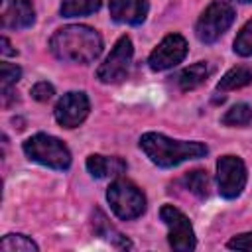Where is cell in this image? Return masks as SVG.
Instances as JSON below:
<instances>
[{
	"instance_id": "obj_1",
	"label": "cell",
	"mask_w": 252,
	"mask_h": 252,
	"mask_svg": "<svg viewBox=\"0 0 252 252\" xmlns=\"http://www.w3.org/2000/svg\"><path fill=\"white\" fill-rule=\"evenodd\" d=\"M49 49L61 61L87 65L100 55L102 39L96 30L75 24L57 30L49 39Z\"/></svg>"
},
{
	"instance_id": "obj_2",
	"label": "cell",
	"mask_w": 252,
	"mask_h": 252,
	"mask_svg": "<svg viewBox=\"0 0 252 252\" xmlns=\"http://www.w3.org/2000/svg\"><path fill=\"white\" fill-rule=\"evenodd\" d=\"M140 148L150 161L159 167H175L187 159L205 158L209 152V148L201 142L173 140L159 132H146L140 138Z\"/></svg>"
},
{
	"instance_id": "obj_3",
	"label": "cell",
	"mask_w": 252,
	"mask_h": 252,
	"mask_svg": "<svg viewBox=\"0 0 252 252\" xmlns=\"http://www.w3.org/2000/svg\"><path fill=\"white\" fill-rule=\"evenodd\" d=\"M24 154L45 167L51 169H67L71 165V152L69 148L55 136L49 134H35L24 142Z\"/></svg>"
},
{
	"instance_id": "obj_4",
	"label": "cell",
	"mask_w": 252,
	"mask_h": 252,
	"mask_svg": "<svg viewBox=\"0 0 252 252\" xmlns=\"http://www.w3.org/2000/svg\"><path fill=\"white\" fill-rule=\"evenodd\" d=\"M106 201L112 213L122 220L138 219L146 211V197L144 193L128 179H116L110 183L106 191Z\"/></svg>"
},
{
	"instance_id": "obj_5",
	"label": "cell",
	"mask_w": 252,
	"mask_h": 252,
	"mask_svg": "<svg viewBox=\"0 0 252 252\" xmlns=\"http://www.w3.org/2000/svg\"><path fill=\"white\" fill-rule=\"evenodd\" d=\"M234 22V8L226 2H211L197 20L195 33L203 43H215Z\"/></svg>"
},
{
	"instance_id": "obj_6",
	"label": "cell",
	"mask_w": 252,
	"mask_h": 252,
	"mask_svg": "<svg viewBox=\"0 0 252 252\" xmlns=\"http://www.w3.org/2000/svg\"><path fill=\"white\" fill-rule=\"evenodd\" d=\"M159 219L167 226V240L169 246L177 252H189L195 248V232L189 222V219L173 205H163L159 209Z\"/></svg>"
},
{
	"instance_id": "obj_7",
	"label": "cell",
	"mask_w": 252,
	"mask_h": 252,
	"mask_svg": "<svg viewBox=\"0 0 252 252\" xmlns=\"http://www.w3.org/2000/svg\"><path fill=\"white\" fill-rule=\"evenodd\" d=\"M132 55H134V47H132V41L128 35H122L112 51L108 53V57L104 59V63H100V67L96 69V77L100 83H120L126 79L128 75V69H130V63H132Z\"/></svg>"
},
{
	"instance_id": "obj_8",
	"label": "cell",
	"mask_w": 252,
	"mask_h": 252,
	"mask_svg": "<svg viewBox=\"0 0 252 252\" xmlns=\"http://www.w3.org/2000/svg\"><path fill=\"white\" fill-rule=\"evenodd\" d=\"M246 165L236 156H222L217 161L219 193L224 199H236L246 185Z\"/></svg>"
},
{
	"instance_id": "obj_9",
	"label": "cell",
	"mask_w": 252,
	"mask_h": 252,
	"mask_svg": "<svg viewBox=\"0 0 252 252\" xmlns=\"http://www.w3.org/2000/svg\"><path fill=\"white\" fill-rule=\"evenodd\" d=\"M89 110H91L89 96L81 91H71V93H65L57 100V104L53 108V114H55V120H57L59 126L77 128L89 116Z\"/></svg>"
},
{
	"instance_id": "obj_10",
	"label": "cell",
	"mask_w": 252,
	"mask_h": 252,
	"mask_svg": "<svg viewBox=\"0 0 252 252\" xmlns=\"http://www.w3.org/2000/svg\"><path fill=\"white\" fill-rule=\"evenodd\" d=\"M185 55H187L185 37L179 33H169L150 53L148 63H150V69H154V71H165V69H171L177 63H181L185 59Z\"/></svg>"
},
{
	"instance_id": "obj_11",
	"label": "cell",
	"mask_w": 252,
	"mask_h": 252,
	"mask_svg": "<svg viewBox=\"0 0 252 252\" xmlns=\"http://www.w3.org/2000/svg\"><path fill=\"white\" fill-rule=\"evenodd\" d=\"M110 18L118 24L140 26L148 16V0H110Z\"/></svg>"
},
{
	"instance_id": "obj_12",
	"label": "cell",
	"mask_w": 252,
	"mask_h": 252,
	"mask_svg": "<svg viewBox=\"0 0 252 252\" xmlns=\"http://www.w3.org/2000/svg\"><path fill=\"white\" fill-rule=\"evenodd\" d=\"M35 22V10L32 0H10L2 14V26L6 30H26Z\"/></svg>"
},
{
	"instance_id": "obj_13",
	"label": "cell",
	"mask_w": 252,
	"mask_h": 252,
	"mask_svg": "<svg viewBox=\"0 0 252 252\" xmlns=\"http://www.w3.org/2000/svg\"><path fill=\"white\" fill-rule=\"evenodd\" d=\"M87 169L93 177L104 179V177H116L126 171V161L118 156H100V154H91L87 158Z\"/></svg>"
},
{
	"instance_id": "obj_14",
	"label": "cell",
	"mask_w": 252,
	"mask_h": 252,
	"mask_svg": "<svg viewBox=\"0 0 252 252\" xmlns=\"http://www.w3.org/2000/svg\"><path fill=\"white\" fill-rule=\"evenodd\" d=\"M209 75H211V67H209L205 61L193 63V65L185 67V69L177 75V85H179L181 91L187 93V91H193V89L201 87V85L207 81Z\"/></svg>"
},
{
	"instance_id": "obj_15",
	"label": "cell",
	"mask_w": 252,
	"mask_h": 252,
	"mask_svg": "<svg viewBox=\"0 0 252 252\" xmlns=\"http://www.w3.org/2000/svg\"><path fill=\"white\" fill-rule=\"evenodd\" d=\"M93 228H94V232H96L98 236L110 240L112 246H116V248H132V242H130L124 234H120V232L106 220V217H104L98 209H96L94 215H93Z\"/></svg>"
},
{
	"instance_id": "obj_16",
	"label": "cell",
	"mask_w": 252,
	"mask_h": 252,
	"mask_svg": "<svg viewBox=\"0 0 252 252\" xmlns=\"http://www.w3.org/2000/svg\"><path fill=\"white\" fill-rule=\"evenodd\" d=\"M250 83H252V67L238 65V67H232L230 71L224 73V77L217 85V91L219 93L236 91V89H242V87H246Z\"/></svg>"
},
{
	"instance_id": "obj_17",
	"label": "cell",
	"mask_w": 252,
	"mask_h": 252,
	"mask_svg": "<svg viewBox=\"0 0 252 252\" xmlns=\"http://www.w3.org/2000/svg\"><path fill=\"white\" fill-rule=\"evenodd\" d=\"M102 0H63L61 2V16L75 18V16H87L100 8Z\"/></svg>"
},
{
	"instance_id": "obj_18",
	"label": "cell",
	"mask_w": 252,
	"mask_h": 252,
	"mask_svg": "<svg viewBox=\"0 0 252 252\" xmlns=\"http://www.w3.org/2000/svg\"><path fill=\"white\" fill-rule=\"evenodd\" d=\"M0 250L4 252H37V244L26 234H6L0 240Z\"/></svg>"
},
{
	"instance_id": "obj_19",
	"label": "cell",
	"mask_w": 252,
	"mask_h": 252,
	"mask_svg": "<svg viewBox=\"0 0 252 252\" xmlns=\"http://www.w3.org/2000/svg\"><path fill=\"white\" fill-rule=\"evenodd\" d=\"M183 183L187 185V189H189L193 195H197V197H201V199L209 195L211 181H209L207 171H203V169H193V171H189V173L183 177Z\"/></svg>"
},
{
	"instance_id": "obj_20",
	"label": "cell",
	"mask_w": 252,
	"mask_h": 252,
	"mask_svg": "<svg viewBox=\"0 0 252 252\" xmlns=\"http://www.w3.org/2000/svg\"><path fill=\"white\" fill-rule=\"evenodd\" d=\"M250 122H252V108L248 104H244V102L234 104L222 116V124L224 126H246Z\"/></svg>"
},
{
	"instance_id": "obj_21",
	"label": "cell",
	"mask_w": 252,
	"mask_h": 252,
	"mask_svg": "<svg viewBox=\"0 0 252 252\" xmlns=\"http://www.w3.org/2000/svg\"><path fill=\"white\" fill-rule=\"evenodd\" d=\"M234 51L242 57L252 55V20H248L238 32V35L234 37Z\"/></svg>"
},
{
	"instance_id": "obj_22",
	"label": "cell",
	"mask_w": 252,
	"mask_h": 252,
	"mask_svg": "<svg viewBox=\"0 0 252 252\" xmlns=\"http://www.w3.org/2000/svg\"><path fill=\"white\" fill-rule=\"evenodd\" d=\"M22 77V69L14 63H2L0 65V79H2V91H10Z\"/></svg>"
},
{
	"instance_id": "obj_23",
	"label": "cell",
	"mask_w": 252,
	"mask_h": 252,
	"mask_svg": "<svg viewBox=\"0 0 252 252\" xmlns=\"http://www.w3.org/2000/svg\"><path fill=\"white\" fill-rule=\"evenodd\" d=\"M53 94H55V89H53V85L47 83V81H39V83H35V85L32 87V96H33L37 102H47Z\"/></svg>"
},
{
	"instance_id": "obj_24",
	"label": "cell",
	"mask_w": 252,
	"mask_h": 252,
	"mask_svg": "<svg viewBox=\"0 0 252 252\" xmlns=\"http://www.w3.org/2000/svg\"><path fill=\"white\" fill-rule=\"evenodd\" d=\"M226 246L232 250H252V232H242V234L230 238Z\"/></svg>"
},
{
	"instance_id": "obj_25",
	"label": "cell",
	"mask_w": 252,
	"mask_h": 252,
	"mask_svg": "<svg viewBox=\"0 0 252 252\" xmlns=\"http://www.w3.org/2000/svg\"><path fill=\"white\" fill-rule=\"evenodd\" d=\"M2 55L4 57H8V55H14L16 53V49H12V45H10V41H8V37H2Z\"/></svg>"
},
{
	"instance_id": "obj_26",
	"label": "cell",
	"mask_w": 252,
	"mask_h": 252,
	"mask_svg": "<svg viewBox=\"0 0 252 252\" xmlns=\"http://www.w3.org/2000/svg\"><path fill=\"white\" fill-rule=\"evenodd\" d=\"M238 2H252V0H238Z\"/></svg>"
}]
</instances>
